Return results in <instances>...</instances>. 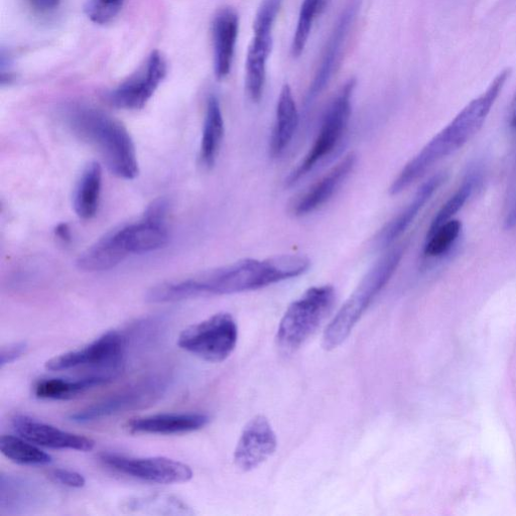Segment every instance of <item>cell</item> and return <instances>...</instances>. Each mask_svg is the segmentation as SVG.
I'll list each match as a JSON object with an SVG mask.
<instances>
[{"mask_svg": "<svg viewBox=\"0 0 516 516\" xmlns=\"http://www.w3.org/2000/svg\"><path fill=\"white\" fill-rule=\"evenodd\" d=\"M510 125L516 134V93L513 98L512 104H511V110H510Z\"/></svg>", "mask_w": 516, "mask_h": 516, "instance_id": "cell-37", "label": "cell"}, {"mask_svg": "<svg viewBox=\"0 0 516 516\" xmlns=\"http://www.w3.org/2000/svg\"><path fill=\"white\" fill-rule=\"evenodd\" d=\"M209 421L203 414H159L134 419L126 429L133 434L180 435L201 430Z\"/></svg>", "mask_w": 516, "mask_h": 516, "instance_id": "cell-18", "label": "cell"}, {"mask_svg": "<svg viewBox=\"0 0 516 516\" xmlns=\"http://www.w3.org/2000/svg\"><path fill=\"white\" fill-rule=\"evenodd\" d=\"M404 253V245H399L381 256L368 271L326 328L322 342L325 350L337 348L348 338L371 303L397 272Z\"/></svg>", "mask_w": 516, "mask_h": 516, "instance_id": "cell-4", "label": "cell"}, {"mask_svg": "<svg viewBox=\"0 0 516 516\" xmlns=\"http://www.w3.org/2000/svg\"><path fill=\"white\" fill-rule=\"evenodd\" d=\"M336 300L332 286L309 289L293 302L281 320L277 344L286 354L296 352L319 328L333 309Z\"/></svg>", "mask_w": 516, "mask_h": 516, "instance_id": "cell-5", "label": "cell"}, {"mask_svg": "<svg viewBox=\"0 0 516 516\" xmlns=\"http://www.w3.org/2000/svg\"><path fill=\"white\" fill-rule=\"evenodd\" d=\"M100 459L121 474L150 483L182 484L193 478V471L189 465L165 457L132 458L102 453Z\"/></svg>", "mask_w": 516, "mask_h": 516, "instance_id": "cell-9", "label": "cell"}, {"mask_svg": "<svg viewBox=\"0 0 516 516\" xmlns=\"http://www.w3.org/2000/svg\"><path fill=\"white\" fill-rule=\"evenodd\" d=\"M509 74V70L502 71L481 96L471 101L406 165L391 186V195L405 191L437 163L463 148L480 131Z\"/></svg>", "mask_w": 516, "mask_h": 516, "instance_id": "cell-2", "label": "cell"}, {"mask_svg": "<svg viewBox=\"0 0 516 516\" xmlns=\"http://www.w3.org/2000/svg\"><path fill=\"white\" fill-rule=\"evenodd\" d=\"M360 0H352L341 14L328 40L320 66L308 91L305 107L309 108L337 71L347 37L356 19Z\"/></svg>", "mask_w": 516, "mask_h": 516, "instance_id": "cell-13", "label": "cell"}, {"mask_svg": "<svg viewBox=\"0 0 516 516\" xmlns=\"http://www.w3.org/2000/svg\"><path fill=\"white\" fill-rule=\"evenodd\" d=\"M27 349L28 344L25 341L4 346L0 351V367L4 368L6 365L14 363L26 353Z\"/></svg>", "mask_w": 516, "mask_h": 516, "instance_id": "cell-34", "label": "cell"}, {"mask_svg": "<svg viewBox=\"0 0 516 516\" xmlns=\"http://www.w3.org/2000/svg\"><path fill=\"white\" fill-rule=\"evenodd\" d=\"M299 111L291 87L282 88L277 105L276 122L271 139V155L281 156L289 147L299 126Z\"/></svg>", "mask_w": 516, "mask_h": 516, "instance_id": "cell-21", "label": "cell"}, {"mask_svg": "<svg viewBox=\"0 0 516 516\" xmlns=\"http://www.w3.org/2000/svg\"><path fill=\"white\" fill-rule=\"evenodd\" d=\"M324 5L325 0H304L292 43L291 52L294 58H299L303 54L311 35L314 22Z\"/></svg>", "mask_w": 516, "mask_h": 516, "instance_id": "cell-29", "label": "cell"}, {"mask_svg": "<svg viewBox=\"0 0 516 516\" xmlns=\"http://www.w3.org/2000/svg\"><path fill=\"white\" fill-rule=\"evenodd\" d=\"M111 378L110 375H93L79 380L44 379L35 385V395L42 400L67 401L106 384Z\"/></svg>", "mask_w": 516, "mask_h": 516, "instance_id": "cell-23", "label": "cell"}, {"mask_svg": "<svg viewBox=\"0 0 516 516\" xmlns=\"http://www.w3.org/2000/svg\"><path fill=\"white\" fill-rule=\"evenodd\" d=\"M356 162V155L348 154L296 200L292 207L293 214L297 217L307 216L325 205L352 173Z\"/></svg>", "mask_w": 516, "mask_h": 516, "instance_id": "cell-15", "label": "cell"}, {"mask_svg": "<svg viewBox=\"0 0 516 516\" xmlns=\"http://www.w3.org/2000/svg\"><path fill=\"white\" fill-rule=\"evenodd\" d=\"M102 188L101 166L92 162L86 166L74 193V210L76 214L84 219H92L99 207Z\"/></svg>", "mask_w": 516, "mask_h": 516, "instance_id": "cell-24", "label": "cell"}, {"mask_svg": "<svg viewBox=\"0 0 516 516\" xmlns=\"http://www.w3.org/2000/svg\"><path fill=\"white\" fill-rule=\"evenodd\" d=\"M49 476L53 481L71 488H82L86 484L82 474L67 469L52 470Z\"/></svg>", "mask_w": 516, "mask_h": 516, "instance_id": "cell-33", "label": "cell"}, {"mask_svg": "<svg viewBox=\"0 0 516 516\" xmlns=\"http://www.w3.org/2000/svg\"><path fill=\"white\" fill-rule=\"evenodd\" d=\"M225 133L224 118L219 99L208 98L200 147V161L206 168H212L217 160Z\"/></svg>", "mask_w": 516, "mask_h": 516, "instance_id": "cell-22", "label": "cell"}, {"mask_svg": "<svg viewBox=\"0 0 516 516\" xmlns=\"http://www.w3.org/2000/svg\"><path fill=\"white\" fill-rule=\"evenodd\" d=\"M32 8L40 14L55 12L61 4V0H29Z\"/></svg>", "mask_w": 516, "mask_h": 516, "instance_id": "cell-35", "label": "cell"}, {"mask_svg": "<svg viewBox=\"0 0 516 516\" xmlns=\"http://www.w3.org/2000/svg\"><path fill=\"white\" fill-rule=\"evenodd\" d=\"M239 32V17L231 8L220 10L212 24L214 71L217 79H225L232 68Z\"/></svg>", "mask_w": 516, "mask_h": 516, "instance_id": "cell-17", "label": "cell"}, {"mask_svg": "<svg viewBox=\"0 0 516 516\" xmlns=\"http://www.w3.org/2000/svg\"><path fill=\"white\" fill-rule=\"evenodd\" d=\"M355 86L356 80L350 79L337 93L324 115L313 147L289 175L288 186L295 185L335 150L348 126Z\"/></svg>", "mask_w": 516, "mask_h": 516, "instance_id": "cell-6", "label": "cell"}, {"mask_svg": "<svg viewBox=\"0 0 516 516\" xmlns=\"http://www.w3.org/2000/svg\"><path fill=\"white\" fill-rule=\"evenodd\" d=\"M237 340L238 327L234 318L221 312L183 330L178 345L200 359L219 363L232 354Z\"/></svg>", "mask_w": 516, "mask_h": 516, "instance_id": "cell-7", "label": "cell"}, {"mask_svg": "<svg viewBox=\"0 0 516 516\" xmlns=\"http://www.w3.org/2000/svg\"><path fill=\"white\" fill-rule=\"evenodd\" d=\"M277 435L265 416H256L244 427L234 451V464L249 472L265 463L277 450Z\"/></svg>", "mask_w": 516, "mask_h": 516, "instance_id": "cell-12", "label": "cell"}, {"mask_svg": "<svg viewBox=\"0 0 516 516\" xmlns=\"http://www.w3.org/2000/svg\"><path fill=\"white\" fill-rule=\"evenodd\" d=\"M311 266L308 257L286 254L267 260H242L232 265L199 274L151 289L150 303H173L210 295H233L254 291L294 279L305 274Z\"/></svg>", "mask_w": 516, "mask_h": 516, "instance_id": "cell-1", "label": "cell"}, {"mask_svg": "<svg viewBox=\"0 0 516 516\" xmlns=\"http://www.w3.org/2000/svg\"><path fill=\"white\" fill-rule=\"evenodd\" d=\"M125 349L123 336L109 331L87 346L48 360L45 367L51 371H64L79 366H95L107 371H118Z\"/></svg>", "mask_w": 516, "mask_h": 516, "instance_id": "cell-11", "label": "cell"}, {"mask_svg": "<svg viewBox=\"0 0 516 516\" xmlns=\"http://www.w3.org/2000/svg\"><path fill=\"white\" fill-rule=\"evenodd\" d=\"M13 427L23 439L46 448L90 452L95 447V442L90 438L62 431L26 416L16 417Z\"/></svg>", "mask_w": 516, "mask_h": 516, "instance_id": "cell-14", "label": "cell"}, {"mask_svg": "<svg viewBox=\"0 0 516 516\" xmlns=\"http://www.w3.org/2000/svg\"><path fill=\"white\" fill-rule=\"evenodd\" d=\"M446 177L445 173L434 175L418 189L409 205L379 232L376 239L379 247L393 244L406 232L431 197L445 183Z\"/></svg>", "mask_w": 516, "mask_h": 516, "instance_id": "cell-19", "label": "cell"}, {"mask_svg": "<svg viewBox=\"0 0 516 516\" xmlns=\"http://www.w3.org/2000/svg\"><path fill=\"white\" fill-rule=\"evenodd\" d=\"M28 442L18 437L5 435L0 439V451L5 457L19 465L40 466L52 462L49 454Z\"/></svg>", "mask_w": 516, "mask_h": 516, "instance_id": "cell-27", "label": "cell"}, {"mask_svg": "<svg viewBox=\"0 0 516 516\" xmlns=\"http://www.w3.org/2000/svg\"><path fill=\"white\" fill-rule=\"evenodd\" d=\"M168 72L166 59L154 51L145 64L110 94V103L120 109L139 110L154 96Z\"/></svg>", "mask_w": 516, "mask_h": 516, "instance_id": "cell-10", "label": "cell"}, {"mask_svg": "<svg viewBox=\"0 0 516 516\" xmlns=\"http://www.w3.org/2000/svg\"><path fill=\"white\" fill-rule=\"evenodd\" d=\"M165 390L166 384L162 378H148L72 414L70 419L73 422L84 424L119 413L143 409L158 401Z\"/></svg>", "mask_w": 516, "mask_h": 516, "instance_id": "cell-8", "label": "cell"}, {"mask_svg": "<svg viewBox=\"0 0 516 516\" xmlns=\"http://www.w3.org/2000/svg\"><path fill=\"white\" fill-rule=\"evenodd\" d=\"M504 228L511 230L516 226V160L508 183L504 203Z\"/></svg>", "mask_w": 516, "mask_h": 516, "instance_id": "cell-32", "label": "cell"}, {"mask_svg": "<svg viewBox=\"0 0 516 516\" xmlns=\"http://www.w3.org/2000/svg\"><path fill=\"white\" fill-rule=\"evenodd\" d=\"M246 58V90L253 102H260L267 80V63L273 48V32L253 31Z\"/></svg>", "mask_w": 516, "mask_h": 516, "instance_id": "cell-20", "label": "cell"}, {"mask_svg": "<svg viewBox=\"0 0 516 516\" xmlns=\"http://www.w3.org/2000/svg\"><path fill=\"white\" fill-rule=\"evenodd\" d=\"M462 223L452 219L428 233L424 254L427 257H439L447 253L458 239Z\"/></svg>", "mask_w": 516, "mask_h": 516, "instance_id": "cell-30", "label": "cell"}, {"mask_svg": "<svg viewBox=\"0 0 516 516\" xmlns=\"http://www.w3.org/2000/svg\"><path fill=\"white\" fill-rule=\"evenodd\" d=\"M114 231L128 256L156 251L169 241L166 222L146 216L139 222L122 226Z\"/></svg>", "mask_w": 516, "mask_h": 516, "instance_id": "cell-16", "label": "cell"}, {"mask_svg": "<svg viewBox=\"0 0 516 516\" xmlns=\"http://www.w3.org/2000/svg\"><path fill=\"white\" fill-rule=\"evenodd\" d=\"M56 235L64 242L71 241V230L68 224L61 223L56 227L55 230Z\"/></svg>", "mask_w": 516, "mask_h": 516, "instance_id": "cell-36", "label": "cell"}, {"mask_svg": "<svg viewBox=\"0 0 516 516\" xmlns=\"http://www.w3.org/2000/svg\"><path fill=\"white\" fill-rule=\"evenodd\" d=\"M66 120L73 134L98 152L113 175L124 180L139 176L134 140L119 120L88 106L70 108Z\"/></svg>", "mask_w": 516, "mask_h": 516, "instance_id": "cell-3", "label": "cell"}, {"mask_svg": "<svg viewBox=\"0 0 516 516\" xmlns=\"http://www.w3.org/2000/svg\"><path fill=\"white\" fill-rule=\"evenodd\" d=\"M121 509L126 513L192 515L194 511L182 499L172 495L155 494L124 500Z\"/></svg>", "mask_w": 516, "mask_h": 516, "instance_id": "cell-26", "label": "cell"}, {"mask_svg": "<svg viewBox=\"0 0 516 516\" xmlns=\"http://www.w3.org/2000/svg\"><path fill=\"white\" fill-rule=\"evenodd\" d=\"M480 182L478 170L470 171L464 178L461 186L456 193L442 206L434 217L428 233L433 232L439 226L453 219V217L464 207L472 196L475 187Z\"/></svg>", "mask_w": 516, "mask_h": 516, "instance_id": "cell-28", "label": "cell"}, {"mask_svg": "<svg viewBox=\"0 0 516 516\" xmlns=\"http://www.w3.org/2000/svg\"><path fill=\"white\" fill-rule=\"evenodd\" d=\"M125 0H88L85 12L96 25L111 23L121 12Z\"/></svg>", "mask_w": 516, "mask_h": 516, "instance_id": "cell-31", "label": "cell"}, {"mask_svg": "<svg viewBox=\"0 0 516 516\" xmlns=\"http://www.w3.org/2000/svg\"><path fill=\"white\" fill-rule=\"evenodd\" d=\"M40 488L32 481L13 475H2L0 480V508L2 513H18V509L34 506Z\"/></svg>", "mask_w": 516, "mask_h": 516, "instance_id": "cell-25", "label": "cell"}]
</instances>
